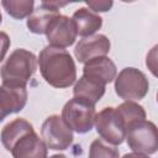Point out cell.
I'll return each instance as SVG.
<instances>
[{
    "label": "cell",
    "mask_w": 158,
    "mask_h": 158,
    "mask_svg": "<svg viewBox=\"0 0 158 158\" xmlns=\"http://www.w3.org/2000/svg\"><path fill=\"white\" fill-rule=\"evenodd\" d=\"M38 64L43 79L54 88H68L77 78L74 60L65 49L44 47L40 53Z\"/></svg>",
    "instance_id": "obj_1"
},
{
    "label": "cell",
    "mask_w": 158,
    "mask_h": 158,
    "mask_svg": "<svg viewBox=\"0 0 158 158\" xmlns=\"http://www.w3.org/2000/svg\"><path fill=\"white\" fill-rule=\"evenodd\" d=\"M36 72V57L23 48L15 49L0 68L2 84L10 88H25Z\"/></svg>",
    "instance_id": "obj_2"
},
{
    "label": "cell",
    "mask_w": 158,
    "mask_h": 158,
    "mask_svg": "<svg viewBox=\"0 0 158 158\" xmlns=\"http://www.w3.org/2000/svg\"><path fill=\"white\" fill-rule=\"evenodd\" d=\"M95 115L94 105L78 98L69 100L62 110V120L64 123L78 133H86L93 128Z\"/></svg>",
    "instance_id": "obj_3"
},
{
    "label": "cell",
    "mask_w": 158,
    "mask_h": 158,
    "mask_svg": "<svg viewBox=\"0 0 158 158\" xmlns=\"http://www.w3.org/2000/svg\"><path fill=\"white\" fill-rule=\"evenodd\" d=\"M148 88L149 84L146 75L136 68L122 69L115 81L116 94L126 101L143 99L148 93Z\"/></svg>",
    "instance_id": "obj_4"
},
{
    "label": "cell",
    "mask_w": 158,
    "mask_h": 158,
    "mask_svg": "<svg viewBox=\"0 0 158 158\" xmlns=\"http://www.w3.org/2000/svg\"><path fill=\"white\" fill-rule=\"evenodd\" d=\"M126 139L128 147L141 154L156 153L158 148V135L157 127L151 121H139L126 131Z\"/></svg>",
    "instance_id": "obj_5"
},
{
    "label": "cell",
    "mask_w": 158,
    "mask_h": 158,
    "mask_svg": "<svg viewBox=\"0 0 158 158\" xmlns=\"http://www.w3.org/2000/svg\"><path fill=\"white\" fill-rule=\"evenodd\" d=\"M41 136L44 144L54 151L67 149L73 142L72 130L58 115H52L44 120L41 127Z\"/></svg>",
    "instance_id": "obj_6"
},
{
    "label": "cell",
    "mask_w": 158,
    "mask_h": 158,
    "mask_svg": "<svg viewBox=\"0 0 158 158\" xmlns=\"http://www.w3.org/2000/svg\"><path fill=\"white\" fill-rule=\"evenodd\" d=\"M95 127L100 137L111 144H121L126 137V128L122 125L114 107H105L95 115Z\"/></svg>",
    "instance_id": "obj_7"
},
{
    "label": "cell",
    "mask_w": 158,
    "mask_h": 158,
    "mask_svg": "<svg viewBox=\"0 0 158 158\" xmlns=\"http://www.w3.org/2000/svg\"><path fill=\"white\" fill-rule=\"evenodd\" d=\"M47 35L48 43L56 48H65L74 43L77 38V30L72 19L58 15L54 17L44 32Z\"/></svg>",
    "instance_id": "obj_8"
},
{
    "label": "cell",
    "mask_w": 158,
    "mask_h": 158,
    "mask_svg": "<svg viewBox=\"0 0 158 158\" xmlns=\"http://www.w3.org/2000/svg\"><path fill=\"white\" fill-rule=\"evenodd\" d=\"M68 2H58V1H42L40 6L28 16L27 27L31 32L42 35L46 32L49 22L57 17L59 14V9L65 6Z\"/></svg>",
    "instance_id": "obj_9"
},
{
    "label": "cell",
    "mask_w": 158,
    "mask_h": 158,
    "mask_svg": "<svg viewBox=\"0 0 158 158\" xmlns=\"http://www.w3.org/2000/svg\"><path fill=\"white\" fill-rule=\"evenodd\" d=\"M110 51V41L105 35H94L79 41L74 49V54L80 63L90 59L104 57Z\"/></svg>",
    "instance_id": "obj_10"
},
{
    "label": "cell",
    "mask_w": 158,
    "mask_h": 158,
    "mask_svg": "<svg viewBox=\"0 0 158 158\" xmlns=\"http://www.w3.org/2000/svg\"><path fill=\"white\" fill-rule=\"evenodd\" d=\"M10 152L14 158H47V146L35 131L21 137Z\"/></svg>",
    "instance_id": "obj_11"
},
{
    "label": "cell",
    "mask_w": 158,
    "mask_h": 158,
    "mask_svg": "<svg viewBox=\"0 0 158 158\" xmlns=\"http://www.w3.org/2000/svg\"><path fill=\"white\" fill-rule=\"evenodd\" d=\"M27 102L25 88L0 86V122L10 114L21 111Z\"/></svg>",
    "instance_id": "obj_12"
},
{
    "label": "cell",
    "mask_w": 158,
    "mask_h": 158,
    "mask_svg": "<svg viewBox=\"0 0 158 158\" xmlns=\"http://www.w3.org/2000/svg\"><path fill=\"white\" fill-rule=\"evenodd\" d=\"M83 75L90 78L100 84L106 85L116 77V65L107 57H98L85 63Z\"/></svg>",
    "instance_id": "obj_13"
},
{
    "label": "cell",
    "mask_w": 158,
    "mask_h": 158,
    "mask_svg": "<svg viewBox=\"0 0 158 158\" xmlns=\"http://www.w3.org/2000/svg\"><path fill=\"white\" fill-rule=\"evenodd\" d=\"M73 94L74 98H78L91 105H95L105 94V85L83 75L75 84L73 89Z\"/></svg>",
    "instance_id": "obj_14"
},
{
    "label": "cell",
    "mask_w": 158,
    "mask_h": 158,
    "mask_svg": "<svg viewBox=\"0 0 158 158\" xmlns=\"http://www.w3.org/2000/svg\"><path fill=\"white\" fill-rule=\"evenodd\" d=\"M72 21L74 22L77 35L79 33L80 36H93L102 25V19L91 12L90 10L81 7L77 10L72 17Z\"/></svg>",
    "instance_id": "obj_15"
},
{
    "label": "cell",
    "mask_w": 158,
    "mask_h": 158,
    "mask_svg": "<svg viewBox=\"0 0 158 158\" xmlns=\"http://www.w3.org/2000/svg\"><path fill=\"white\" fill-rule=\"evenodd\" d=\"M35 131L32 125L23 120V118H16L14 121H11L10 123H7L2 131H1V142L4 144V147L7 151H11L12 146L25 135Z\"/></svg>",
    "instance_id": "obj_16"
},
{
    "label": "cell",
    "mask_w": 158,
    "mask_h": 158,
    "mask_svg": "<svg viewBox=\"0 0 158 158\" xmlns=\"http://www.w3.org/2000/svg\"><path fill=\"white\" fill-rule=\"evenodd\" d=\"M115 111H116L117 116L120 117L122 125L125 126L126 131L132 125H135L139 121H143L146 118V112H144L143 107L132 101H126V102L118 105L115 109Z\"/></svg>",
    "instance_id": "obj_17"
},
{
    "label": "cell",
    "mask_w": 158,
    "mask_h": 158,
    "mask_svg": "<svg viewBox=\"0 0 158 158\" xmlns=\"http://www.w3.org/2000/svg\"><path fill=\"white\" fill-rule=\"evenodd\" d=\"M1 5L6 10V12L14 19H23L30 16L33 11L35 2L32 0L27 1H1Z\"/></svg>",
    "instance_id": "obj_18"
},
{
    "label": "cell",
    "mask_w": 158,
    "mask_h": 158,
    "mask_svg": "<svg viewBox=\"0 0 158 158\" xmlns=\"http://www.w3.org/2000/svg\"><path fill=\"white\" fill-rule=\"evenodd\" d=\"M89 158H118V149L98 138L90 146Z\"/></svg>",
    "instance_id": "obj_19"
},
{
    "label": "cell",
    "mask_w": 158,
    "mask_h": 158,
    "mask_svg": "<svg viewBox=\"0 0 158 158\" xmlns=\"http://www.w3.org/2000/svg\"><path fill=\"white\" fill-rule=\"evenodd\" d=\"M86 5L95 12H105L112 6V1H86Z\"/></svg>",
    "instance_id": "obj_20"
},
{
    "label": "cell",
    "mask_w": 158,
    "mask_h": 158,
    "mask_svg": "<svg viewBox=\"0 0 158 158\" xmlns=\"http://www.w3.org/2000/svg\"><path fill=\"white\" fill-rule=\"evenodd\" d=\"M9 47H10V38H9V36L5 32L0 31V62L5 58V54H6L7 49H9Z\"/></svg>",
    "instance_id": "obj_21"
},
{
    "label": "cell",
    "mask_w": 158,
    "mask_h": 158,
    "mask_svg": "<svg viewBox=\"0 0 158 158\" xmlns=\"http://www.w3.org/2000/svg\"><path fill=\"white\" fill-rule=\"evenodd\" d=\"M156 49H157V46L153 47L152 52L147 56V67H149L151 72H152L154 75L157 74V73H156Z\"/></svg>",
    "instance_id": "obj_22"
},
{
    "label": "cell",
    "mask_w": 158,
    "mask_h": 158,
    "mask_svg": "<svg viewBox=\"0 0 158 158\" xmlns=\"http://www.w3.org/2000/svg\"><path fill=\"white\" fill-rule=\"evenodd\" d=\"M122 158H148L147 156L144 154H141V153H130V154H125Z\"/></svg>",
    "instance_id": "obj_23"
},
{
    "label": "cell",
    "mask_w": 158,
    "mask_h": 158,
    "mask_svg": "<svg viewBox=\"0 0 158 158\" xmlns=\"http://www.w3.org/2000/svg\"><path fill=\"white\" fill-rule=\"evenodd\" d=\"M49 158H67V157L63 156V154H54V156H52V157H49Z\"/></svg>",
    "instance_id": "obj_24"
},
{
    "label": "cell",
    "mask_w": 158,
    "mask_h": 158,
    "mask_svg": "<svg viewBox=\"0 0 158 158\" xmlns=\"http://www.w3.org/2000/svg\"><path fill=\"white\" fill-rule=\"evenodd\" d=\"M1 19H2V16H1V12H0V23H1Z\"/></svg>",
    "instance_id": "obj_25"
}]
</instances>
